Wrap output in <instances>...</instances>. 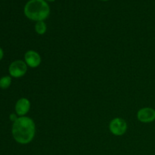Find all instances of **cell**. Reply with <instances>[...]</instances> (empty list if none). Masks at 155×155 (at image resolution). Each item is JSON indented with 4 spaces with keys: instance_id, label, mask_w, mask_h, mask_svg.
I'll return each mask as SVG.
<instances>
[{
    "instance_id": "4fadbf2b",
    "label": "cell",
    "mask_w": 155,
    "mask_h": 155,
    "mask_svg": "<svg viewBox=\"0 0 155 155\" xmlns=\"http://www.w3.org/2000/svg\"><path fill=\"white\" fill-rule=\"evenodd\" d=\"M102 1H107V0H102Z\"/></svg>"
},
{
    "instance_id": "7c38bea8",
    "label": "cell",
    "mask_w": 155,
    "mask_h": 155,
    "mask_svg": "<svg viewBox=\"0 0 155 155\" xmlns=\"http://www.w3.org/2000/svg\"><path fill=\"white\" fill-rule=\"evenodd\" d=\"M47 1H49V2H53V1H54V0H47Z\"/></svg>"
},
{
    "instance_id": "ba28073f",
    "label": "cell",
    "mask_w": 155,
    "mask_h": 155,
    "mask_svg": "<svg viewBox=\"0 0 155 155\" xmlns=\"http://www.w3.org/2000/svg\"><path fill=\"white\" fill-rule=\"evenodd\" d=\"M47 30V26L44 21H38L35 25V30L39 35H43Z\"/></svg>"
},
{
    "instance_id": "7a4b0ae2",
    "label": "cell",
    "mask_w": 155,
    "mask_h": 155,
    "mask_svg": "<svg viewBox=\"0 0 155 155\" xmlns=\"http://www.w3.org/2000/svg\"><path fill=\"white\" fill-rule=\"evenodd\" d=\"M50 8L44 0H30L24 7V14L29 19L35 21H43L48 17Z\"/></svg>"
},
{
    "instance_id": "52a82bcc",
    "label": "cell",
    "mask_w": 155,
    "mask_h": 155,
    "mask_svg": "<svg viewBox=\"0 0 155 155\" xmlns=\"http://www.w3.org/2000/svg\"><path fill=\"white\" fill-rule=\"evenodd\" d=\"M30 108V102L27 98H22L17 101L15 104V111L20 116H24L28 113Z\"/></svg>"
},
{
    "instance_id": "6da1fadb",
    "label": "cell",
    "mask_w": 155,
    "mask_h": 155,
    "mask_svg": "<svg viewBox=\"0 0 155 155\" xmlns=\"http://www.w3.org/2000/svg\"><path fill=\"white\" fill-rule=\"evenodd\" d=\"M36 133V126L33 120L27 117H21L14 122L12 135L17 142L22 145L32 142Z\"/></svg>"
},
{
    "instance_id": "5b68a950",
    "label": "cell",
    "mask_w": 155,
    "mask_h": 155,
    "mask_svg": "<svg viewBox=\"0 0 155 155\" xmlns=\"http://www.w3.org/2000/svg\"><path fill=\"white\" fill-rule=\"evenodd\" d=\"M137 118L140 122L148 124L155 120V110L151 107H144L137 113Z\"/></svg>"
},
{
    "instance_id": "8fae6325",
    "label": "cell",
    "mask_w": 155,
    "mask_h": 155,
    "mask_svg": "<svg viewBox=\"0 0 155 155\" xmlns=\"http://www.w3.org/2000/svg\"><path fill=\"white\" fill-rule=\"evenodd\" d=\"M3 58V51L1 48H0V61L2 60V58Z\"/></svg>"
},
{
    "instance_id": "8992f818",
    "label": "cell",
    "mask_w": 155,
    "mask_h": 155,
    "mask_svg": "<svg viewBox=\"0 0 155 155\" xmlns=\"http://www.w3.org/2000/svg\"><path fill=\"white\" fill-rule=\"evenodd\" d=\"M24 59H25V63L27 64V65L33 68L39 67L42 62L41 56L39 55V53L33 50L27 51L24 55Z\"/></svg>"
},
{
    "instance_id": "30bf717a",
    "label": "cell",
    "mask_w": 155,
    "mask_h": 155,
    "mask_svg": "<svg viewBox=\"0 0 155 155\" xmlns=\"http://www.w3.org/2000/svg\"><path fill=\"white\" fill-rule=\"evenodd\" d=\"M10 119H11V120H12V121H14V122H15V121L18 118L16 117V116H15V114H11V116H10Z\"/></svg>"
},
{
    "instance_id": "3957f363",
    "label": "cell",
    "mask_w": 155,
    "mask_h": 155,
    "mask_svg": "<svg viewBox=\"0 0 155 155\" xmlns=\"http://www.w3.org/2000/svg\"><path fill=\"white\" fill-rule=\"evenodd\" d=\"M109 129L111 133L114 136H123L127 132V124L124 119L120 117L112 120L109 125Z\"/></svg>"
},
{
    "instance_id": "277c9868",
    "label": "cell",
    "mask_w": 155,
    "mask_h": 155,
    "mask_svg": "<svg viewBox=\"0 0 155 155\" xmlns=\"http://www.w3.org/2000/svg\"><path fill=\"white\" fill-rule=\"evenodd\" d=\"M9 74L11 76L15 78H19L23 77L27 71V64L23 61L18 60L12 62L9 66Z\"/></svg>"
},
{
    "instance_id": "9c48e42d",
    "label": "cell",
    "mask_w": 155,
    "mask_h": 155,
    "mask_svg": "<svg viewBox=\"0 0 155 155\" xmlns=\"http://www.w3.org/2000/svg\"><path fill=\"white\" fill-rule=\"evenodd\" d=\"M12 83V79L10 77H3L0 79V88L7 89L10 86Z\"/></svg>"
}]
</instances>
